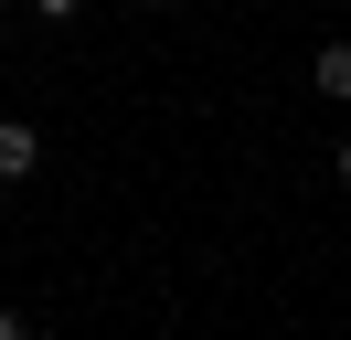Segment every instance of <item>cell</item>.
<instances>
[{"label":"cell","mask_w":351,"mask_h":340,"mask_svg":"<svg viewBox=\"0 0 351 340\" xmlns=\"http://www.w3.org/2000/svg\"><path fill=\"white\" fill-rule=\"evenodd\" d=\"M32 170H43V138L22 117H0V181H32Z\"/></svg>","instance_id":"cell-1"},{"label":"cell","mask_w":351,"mask_h":340,"mask_svg":"<svg viewBox=\"0 0 351 340\" xmlns=\"http://www.w3.org/2000/svg\"><path fill=\"white\" fill-rule=\"evenodd\" d=\"M308 85H319V96H351V42H319V64H308Z\"/></svg>","instance_id":"cell-2"},{"label":"cell","mask_w":351,"mask_h":340,"mask_svg":"<svg viewBox=\"0 0 351 340\" xmlns=\"http://www.w3.org/2000/svg\"><path fill=\"white\" fill-rule=\"evenodd\" d=\"M0 340H32V330H22V319H11V308H0Z\"/></svg>","instance_id":"cell-3"},{"label":"cell","mask_w":351,"mask_h":340,"mask_svg":"<svg viewBox=\"0 0 351 340\" xmlns=\"http://www.w3.org/2000/svg\"><path fill=\"white\" fill-rule=\"evenodd\" d=\"M341 181H351V138H341Z\"/></svg>","instance_id":"cell-4"}]
</instances>
